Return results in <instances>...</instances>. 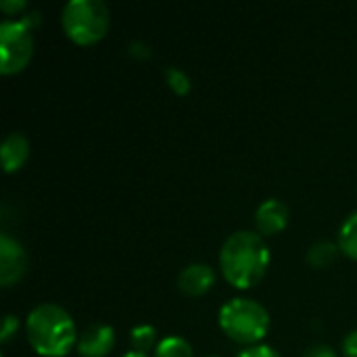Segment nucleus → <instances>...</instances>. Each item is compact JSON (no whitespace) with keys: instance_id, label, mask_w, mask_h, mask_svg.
Returning a JSON list of instances; mask_svg holds the SVG:
<instances>
[{"instance_id":"f257e3e1","label":"nucleus","mask_w":357,"mask_h":357,"mask_svg":"<svg viewBox=\"0 0 357 357\" xmlns=\"http://www.w3.org/2000/svg\"><path fill=\"white\" fill-rule=\"evenodd\" d=\"M270 264V249L266 241L251 232V230H238L230 234L220 251V268L224 278L238 287L249 289L257 284Z\"/></svg>"},{"instance_id":"f03ea898","label":"nucleus","mask_w":357,"mask_h":357,"mask_svg":"<svg viewBox=\"0 0 357 357\" xmlns=\"http://www.w3.org/2000/svg\"><path fill=\"white\" fill-rule=\"evenodd\" d=\"M27 339L31 347L44 357H63L77 345L75 322L67 310L54 303H42L27 316Z\"/></svg>"},{"instance_id":"7ed1b4c3","label":"nucleus","mask_w":357,"mask_h":357,"mask_svg":"<svg viewBox=\"0 0 357 357\" xmlns=\"http://www.w3.org/2000/svg\"><path fill=\"white\" fill-rule=\"evenodd\" d=\"M218 320H220L222 331L230 339H234L236 343H247V345H253L259 339H264L270 328L268 310L261 303L253 299H245V297L228 299L220 307Z\"/></svg>"},{"instance_id":"20e7f679","label":"nucleus","mask_w":357,"mask_h":357,"mask_svg":"<svg viewBox=\"0 0 357 357\" xmlns=\"http://www.w3.org/2000/svg\"><path fill=\"white\" fill-rule=\"evenodd\" d=\"M61 23L77 44H94L109 29V8L102 0H69L63 6Z\"/></svg>"},{"instance_id":"39448f33","label":"nucleus","mask_w":357,"mask_h":357,"mask_svg":"<svg viewBox=\"0 0 357 357\" xmlns=\"http://www.w3.org/2000/svg\"><path fill=\"white\" fill-rule=\"evenodd\" d=\"M0 71L4 75L21 71L33 54V38L23 19H6L0 25Z\"/></svg>"},{"instance_id":"423d86ee","label":"nucleus","mask_w":357,"mask_h":357,"mask_svg":"<svg viewBox=\"0 0 357 357\" xmlns=\"http://www.w3.org/2000/svg\"><path fill=\"white\" fill-rule=\"evenodd\" d=\"M27 268V253L19 241L8 234L0 236V284H15Z\"/></svg>"},{"instance_id":"0eeeda50","label":"nucleus","mask_w":357,"mask_h":357,"mask_svg":"<svg viewBox=\"0 0 357 357\" xmlns=\"http://www.w3.org/2000/svg\"><path fill=\"white\" fill-rule=\"evenodd\" d=\"M115 345V333L109 324H90L77 337V351L82 357H105Z\"/></svg>"},{"instance_id":"6e6552de","label":"nucleus","mask_w":357,"mask_h":357,"mask_svg":"<svg viewBox=\"0 0 357 357\" xmlns=\"http://www.w3.org/2000/svg\"><path fill=\"white\" fill-rule=\"evenodd\" d=\"M255 224L261 234H276L289 224V207L278 199H268L257 207Z\"/></svg>"},{"instance_id":"1a4fd4ad","label":"nucleus","mask_w":357,"mask_h":357,"mask_svg":"<svg viewBox=\"0 0 357 357\" xmlns=\"http://www.w3.org/2000/svg\"><path fill=\"white\" fill-rule=\"evenodd\" d=\"M213 280H215V272H213L211 266H207V264H190L180 272L178 287H180L182 293L197 297V295L207 293L211 289Z\"/></svg>"},{"instance_id":"9d476101","label":"nucleus","mask_w":357,"mask_h":357,"mask_svg":"<svg viewBox=\"0 0 357 357\" xmlns=\"http://www.w3.org/2000/svg\"><path fill=\"white\" fill-rule=\"evenodd\" d=\"M2 165L6 172L19 169L29 157V140L21 132H10L2 142Z\"/></svg>"},{"instance_id":"9b49d317","label":"nucleus","mask_w":357,"mask_h":357,"mask_svg":"<svg viewBox=\"0 0 357 357\" xmlns=\"http://www.w3.org/2000/svg\"><path fill=\"white\" fill-rule=\"evenodd\" d=\"M339 251H341L339 243L320 241V243H314V245L307 249V261H310V266H314V268H328V266L337 259Z\"/></svg>"},{"instance_id":"f8f14e48","label":"nucleus","mask_w":357,"mask_h":357,"mask_svg":"<svg viewBox=\"0 0 357 357\" xmlns=\"http://www.w3.org/2000/svg\"><path fill=\"white\" fill-rule=\"evenodd\" d=\"M339 247L345 255L357 259V211L345 218L339 230Z\"/></svg>"},{"instance_id":"ddd939ff","label":"nucleus","mask_w":357,"mask_h":357,"mask_svg":"<svg viewBox=\"0 0 357 357\" xmlns=\"http://www.w3.org/2000/svg\"><path fill=\"white\" fill-rule=\"evenodd\" d=\"M155 357H192V347L182 337H167L157 345Z\"/></svg>"},{"instance_id":"4468645a","label":"nucleus","mask_w":357,"mask_h":357,"mask_svg":"<svg viewBox=\"0 0 357 357\" xmlns=\"http://www.w3.org/2000/svg\"><path fill=\"white\" fill-rule=\"evenodd\" d=\"M130 339H132V345L136 351L140 354H146L153 345H155V339H157V331L149 324H142V326H136L132 328L130 333Z\"/></svg>"},{"instance_id":"2eb2a0df","label":"nucleus","mask_w":357,"mask_h":357,"mask_svg":"<svg viewBox=\"0 0 357 357\" xmlns=\"http://www.w3.org/2000/svg\"><path fill=\"white\" fill-rule=\"evenodd\" d=\"M165 77H167V84L178 92V94H186L190 90V77L178 69V67H167L165 69Z\"/></svg>"},{"instance_id":"dca6fc26","label":"nucleus","mask_w":357,"mask_h":357,"mask_svg":"<svg viewBox=\"0 0 357 357\" xmlns=\"http://www.w3.org/2000/svg\"><path fill=\"white\" fill-rule=\"evenodd\" d=\"M236 357H280V354L268 345H251V347L243 349Z\"/></svg>"},{"instance_id":"f3484780","label":"nucleus","mask_w":357,"mask_h":357,"mask_svg":"<svg viewBox=\"0 0 357 357\" xmlns=\"http://www.w3.org/2000/svg\"><path fill=\"white\" fill-rule=\"evenodd\" d=\"M17 328H19V322H17V318H15L13 314L4 316V324H2V335H0V341H2V343L10 341V337L17 333Z\"/></svg>"},{"instance_id":"a211bd4d","label":"nucleus","mask_w":357,"mask_h":357,"mask_svg":"<svg viewBox=\"0 0 357 357\" xmlns=\"http://www.w3.org/2000/svg\"><path fill=\"white\" fill-rule=\"evenodd\" d=\"M303 357H337L335 349L331 345H324V343H316L312 347L305 349Z\"/></svg>"},{"instance_id":"6ab92c4d","label":"nucleus","mask_w":357,"mask_h":357,"mask_svg":"<svg viewBox=\"0 0 357 357\" xmlns=\"http://www.w3.org/2000/svg\"><path fill=\"white\" fill-rule=\"evenodd\" d=\"M343 351H345V357H357V328L351 331L345 341H343Z\"/></svg>"},{"instance_id":"aec40b11","label":"nucleus","mask_w":357,"mask_h":357,"mask_svg":"<svg viewBox=\"0 0 357 357\" xmlns=\"http://www.w3.org/2000/svg\"><path fill=\"white\" fill-rule=\"evenodd\" d=\"M0 8L4 10V13H15V10H21V8H25V0H2L0 2Z\"/></svg>"},{"instance_id":"412c9836","label":"nucleus","mask_w":357,"mask_h":357,"mask_svg":"<svg viewBox=\"0 0 357 357\" xmlns=\"http://www.w3.org/2000/svg\"><path fill=\"white\" fill-rule=\"evenodd\" d=\"M121 357H149V356H146V354H140V351H136V349H132V351L123 354Z\"/></svg>"},{"instance_id":"4be33fe9","label":"nucleus","mask_w":357,"mask_h":357,"mask_svg":"<svg viewBox=\"0 0 357 357\" xmlns=\"http://www.w3.org/2000/svg\"><path fill=\"white\" fill-rule=\"evenodd\" d=\"M207 357H218V356H207Z\"/></svg>"}]
</instances>
